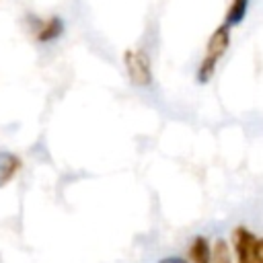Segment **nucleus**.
Instances as JSON below:
<instances>
[{
	"label": "nucleus",
	"instance_id": "obj_9",
	"mask_svg": "<svg viewBox=\"0 0 263 263\" xmlns=\"http://www.w3.org/2000/svg\"><path fill=\"white\" fill-rule=\"evenodd\" d=\"M255 263H263V238H257V249H255Z\"/></svg>",
	"mask_w": 263,
	"mask_h": 263
},
{
	"label": "nucleus",
	"instance_id": "obj_4",
	"mask_svg": "<svg viewBox=\"0 0 263 263\" xmlns=\"http://www.w3.org/2000/svg\"><path fill=\"white\" fill-rule=\"evenodd\" d=\"M31 31H33L35 41L49 43V41H55L58 37H62V33H64V21L60 16H55V14L47 16V18H35Z\"/></svg>",
	"mask_w": 263,
	"mask_h": 263
},
{
	"label": "nucleus",
	"instance_id": "obj_6",
	"mask_svg": "<svg viewBox=\"0 0 263 263\" xmlns=\"http://www.w3.org/2000/svg\"><path fill=\"white\" fill-rule=\"evenodd\" d=\"M23 168V160L12 152H0V187L8 185L18 171Z\"/></svg>",
	"mask_w": 263,
	"mask_h": 263
},
{
	"label": "nucleus",
	"instance_id": "obj_10",
	"mask_svg": "<svg viewBox=\"0 0 263 263\" xmlns=\"http://www.w3.org/2000/svg\"><path fill=\"white\" fill-rule=\"evenodd\" d=\"M158 263H187V259L185 257H164Z\"/></svg>",
	"mask_w": 263,
	"mask_h": 263
},
{
	"label": "nucleus",
	"instance_id": "obj_3",
	"mask_svg": "<svg viewBox=\"0 0 263 263\" xmlns=\"http://www.w3.org/2000/svg\"><path fill=\"white\" fill-rule=\"evenodd\" d=\"M257 238L247 226H236L232 230L230 238V251L234 257V263H255V249H257Z\"/></svg>",
	"mask_w": 263,
	"mask_h": 263
},
{
	"label": "nucleus",
	"instance_id": "obj_8",
	"mask_svg": "<svg viewBox=\"0 0 263 263\" xmlns=\"http://www.w3.org/2000/svg\"><path fill=\"white\" fill-rule=\"evenodd\" d=\"M210 263H234V257H232V251H230V242H226L224 238H216L214 245H212Z\"/></svg>",
	"mask_w": 263,
	"mask_h": 263
},
{
	"label": "nucleus",
	"instance_id": "obj_7",
	"mask_svg": "<svg viewBox=\"0 0 263 263\" xmlns=\"http://www.w3.org/2000/svg\"><path fill=\"white\" fill-rule=\"evenodd\" d=\"M249 2L251 0H230L228 4V10H226V18H224V25L226 27H234V25H240L247 16V10H249Z\"/></svg>",
	"mask_w": 263,
	"mask_h": 263
},
{
	"label": "nucleus",
	"instance_id": "obj_1",
	"mask_svg": "<svg viewBox=\"0 0 263 263\" xmlns=\"http://www.w3.org/2000/svg\"><path fill=\"white\" fill-rule=\"evenodd\" d=\"M228 45H230V27H226V25L222 23V25H218V27L214 29V33H212L210 39H208L203 58H201V62H199V66H197V82L205 84V82L214 76V72H216V68H218V62L224 58Z\"/></svg>",
	"mask_w": 263,
	"mask_h": 263
},
{
	"label": "nucleus",
	"instance_id": "obj_2",
	"mask_svg": "<svg viewBox=\"0 0 263 263\" xmlns=\"http://www.w3.org/2000/svg\"><path fill=\"white\" fill-rule=\"evenodd\" d=\"M123 66L127 70L129 80L136 86H150L152 84V62L146 49L142 47H129L123 53Z\"/></svg>",
	"mask_w": 263,
	"mask_h": 263
},
{
	"label": "nucleus",
	"instance_id": "obj_5",
	"mask_svg": "<svg viewBox=\"0 0 263 263\" xmlns=\"http://www.w3.org/2000/svg\"><path fill=\"white\" fill-rule=\"evenodd\" d=\"M212 245L203 234H197L191 238L187 247V263H210Z\"/></svg>",
	"mask_w": 263,
	"mask_h": 263
}]
</instances>
